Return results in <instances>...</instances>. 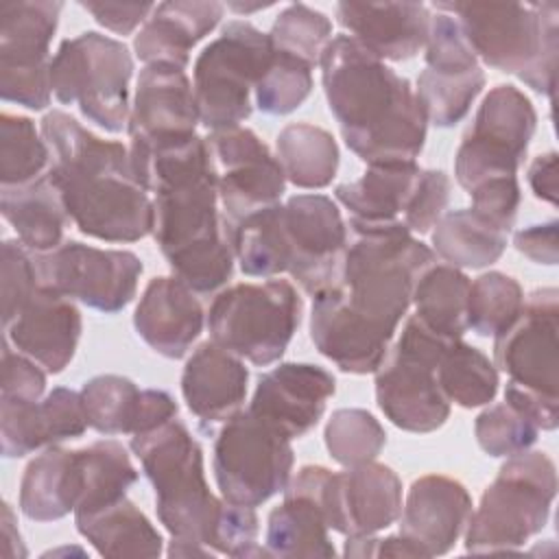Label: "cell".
I'll return each instance as SVG.
<instances>
[{
	"mask_svg": "<svg viewBox=\"0 0 559 559\" xmlns=\"http://www.w3.org/2000/svg\"><path fill=\"white\" fill-rule=\"evenodd\" d=\"M319 66L328 107L356 157L367 166L419 157L428 116L408 79L349 35L332 37Z\"/></svg>",
	"mask_w": 559,
	"mask_h": 559,
	"instance_id": "4",
	"label": "cell"
},
{
	"mask_svg": "<svg viewBox=\"0 0 559 559\" xmlns=\"http://www.w3.org/2000/svg\"><path fill=\"white\" fill-rule=\"evenodd\" d=\"M336 391L334 376L312 362H280L260 376L249 411L290 441L310 432Z\"/></svg>",
	"mask_w": 559,
	"mask_h": 559,
	"instance_id": "21",
	"label": "cell"
},
{
	"mask_svg": "<svg viewBox=\"0 0 559 559\" xmlns=\"http://www.w3.org/2000/svg\"><path fill=\"white\" fill-rule=\"evenodd\" d=\"M83 465V493L74 515H87L105 509L127 496V489L138 480L127 448L116 439H100L79 450Z\"/></svg>",
	"mask_w": 559,
	"mask_h": 559,
	"instance_id": "38",
	"label": "cell"
},
{
	"mask_svg": "<svg viewBox=\"0 0 559 559\" xmlns=\"http://www.w3.org/2000/svg\"><path fill=\"white\" fill-rule=\"evenodd\" d=\"M277 159L290 183L306 190H319L332 183L338 170V146L330 131L293 122L277 133Z\"/></svg>",
	"mask_w": 559,
	"mask_h": 559,
	"instance_id": "37",
	"label": "cell"
},
{
	"mask_svg": "<svg viewBox=\"0 0 559 559\" xmlns=\"http://www.w3.org/2000/svg\"><path fill=\"white\" fill-rule=\"evenodd\" d=\"M535 127V107L522 90L504 83L491 87L456 148L459 186L469 192L485 179L518 175Z\"/></svg>",
	"mask_w": 559,
	"mask_h": 559,
	"instance_id": "14",
	"label": "cell"
},
{
	"mask_svg": "<svg viewBox=\"0 0 559 559\" xmlns=\"http://www.w3.org/2000/svg\"><path fill=\"white\" fill-rule=\"evenodd\" d=\"M472 515V498L463 483L443 474L417 478L402 504L400 535H404L421 557L445 555L465 533Z\"/></svg>",
	"mask_w": 559,
	"mask_h": 559,
	"instance_id": "22",
	"label": "cell"
},
{
	"mask_svg": "<svg viewBox=\"0 0 559 559\" xmlns=\"http://www.w3.org/2000/svg\"><path fill=\"white\" fill-rule=\"evenodd\" d=\"M376 557H421V555L404 535H391V537L378 539Z\"/></svg>",
	"mask_w": 559,
	"mask_h": 559,
	"instance_id": "56",
	"label": "cell"
},
{
	"mask_svg": "<svg viewBox=\"0 0 559 559\" xmlns=\"http://www.w3.org/2000/svg\"><path fill=\"white\" fill-rule=\"evenodd\" d=\"M140 183L153 192V238L173 275L199 295L218 290L234 273V249L218 214V170L207 140L131 151Z\"/></svg>",
	"mask_w": 559,
	"mask_h": 559,
	"instance_id": "2",
	"label": "cell"
},
{
	"mask_svg": "<svg viewBox=\"0 0 559 559\" xmlns=\"http://www.w3.org/2000/svg\"><path fill=\"white\" fill-rule=\"evenodd\" d=\"M50 168V148L26 116H0V188L24 186Z\"/></svg>",
	"mask_w": 559,
	"mask_h": 559,
	"instance_id": "41",
	"label": "cell"
},
{
	"mask_svg": "<svg viewBox=\"0 0 559 559\" xmlns=\"http://www.w3.org/2000/svg\"><path fill=\"white\" fill-rule=\"evenodd\" d=\"M63 2L15 0L0 4V96L26 109H46L52 96L50 39Z\"/></svg>",
	"mask_w": 559,
	"mask_h": 559,
	"instance_id": "15",
	"label": "cell"
},
{
	"mask_svg": "<svg viewBox=\"0 0 559 559\" xmlns=\"http://www.w3.org/2000/svg\"><path fill=\"white\" fill-rule=\"evenodd\" d=\"M448 341L428 330L415 314L406 319L402 334L389 347L376 373V400L391 424L408 432H432L450 417L437 367Z\"/></svg>",
	"mask_w": 559,
	"mask_h": 559,
	"instance_id": "11",
	"label": "cell"
},
{
	"mask_svg": "<svg viewBox=\"0 0 559 559\" xmlns=\"http://www.w3.org/2000/svg\"><path fill=\"white\" fill-rule=\"evenodd\" d=\"M557 496V467L546 452L507 456L465 526L467 552H509L548 524Z\"/></svg>",
	"mask_w": 559,
	"mask_h": 559,
	"instance_id": "8",
	"label": "cell"
},
{
	"mask_svg": "<svg viewBox=\"0 0 559 559\" xmlns=\"http://www.w3.org/2000/svg\"><path fill=\"white\" fill-rule=\"evenodd\" d=\"M430 9L421 2H338L336 20L378 59L406 61L428 37Z\"/></svg>",
	"mask_w": 559,
	"mask_h": 559,
	"instance_id": "28",
	"label": "cell"
},
{
	"mask_svg": "<svg viewBox=\"0 0 559 559\" xmlns=\"http://www.w3.org/2000/svg\"><path fill=\"white\" fill-rule=\"evenodd\" d=\"M131 450L155 489L157 518L170 539L194 542L214 550L227 500L210 491L203 474V450L190 430L173 417L157 428L131 435Z\"/></svg>",
	"mask_w": 559,
	"mask_h": 559,
	"instance_id": "7",
	"label": "cell"
},
{
	"mask_svg": "<svg viewBox=\"0 0 559 559\" xmlns=\"http://www.w3.org/2000/svg\"><path fill=\"white\" fill-rule=\"evenodd\" d=\"M474 435L480 450L489 456H513L539 437V426L507 400L485 408L474 421Z\"/></svg>",
	"mask_w": 559,
	"mask_h": 559,
	"instance_id": "46",
	"label": "cell"
},
{
	"mask_svg": "<svg viewBox=\"0 0 559 559\" xmlns=\"http://www.w3.org/2000/svg\"><path fill=\"white\" fill-rule=\"evenodd\" d=\"M437 380L445 400L461 408L485 406L498 393V371L493 362L463 338L450 343L443 352Z\"/></svg>",
	"mask_w": 559,
	"mask_h": 559,
	"instance_id": "39",
	"label": "cell"
},
{
	"mask_svg": "<svg viewBox=\"0 0 559 559\" xmlns=\"http://www.w3.org/2000/svg\"><path fill=\"white\" fill-rule=\"evenodd\" d=\"M347 245L332 280L312 295L310 338L345 373H373L413 304L435 251L404 223L349 221Z\"/></svg>",
	"mask_w": 559,
	"mask_h": 559,
	"instance_id": "1",
	"label": "cell"
},
{
	"mask_svg": "<svg viewBox=\"0 0 559 559\" xmlns=\"http://www.w3.org/2000/svg\"><path fill=\"white\" fill-rule=\"evenodd\" d=\"M325 448L343 467L376 461L386 443L382 424L365 408H338L325 424Z\"/></svg>",
	"mask_w": 559,
	"mask_h": 559,
	"instance_id": "43",
	"label": "cell"
},
{
	"mask_svg": "<svg viewBox=\"0 0 559 559\" xmlns=\"http://www.w3.org/2000/svg\"><path fill=\"white\" fill-rule=\"evenodd\" d=\"M402 513V480L384 463L367 461L332 472L325 489L328 526L345 537L376 535Z\"/></svg>",
	"mask_w": 559,
	"mask_h": 559,
	"instance_id": "20",
	"label": "cell"
},
{
	"mask_svg": "<svg viewBox=\"0 0 559 559\" xmlns=\"http://www.w3.org/2000/svg\"><path fill=\"white\" fill-rule=\"evenodd\" d=\"M472 210L502 231H511L520 207V183L515 175L485 179L469 190Z\"/></svg>",
	"mask_w": 559,
	"mask_h": 559,
	"instance_id": "48",
	"label": "cell"
},
{
	"mask_svg": "<svg viewBox=\"0 0 559 559\" xmlns=\"http://www.w3.org/2000/svg\"><path fill=\"white\" fill-rule=\"evenodd\" d=\"M312 92V68L277 48L260 76L253 96L260 111L269 116H286L295 111Z\"/></svg>",
	"mask_w": 559,
	"mask_h": 559,
	"instance_id": "44",
	"label": "cell"
},
{
	"mask_svg": "<svg viewBox=\"0 0 559 559\" xmlns=\"http://www.w3.org/2000/svg\"><path fill=\"white\" fill-rule=\"evenodd\" d=\"M0 277H2V325H7L17 310L26 304V299L39 288V273L35 253L26 249L20 240L2 242L0 258Z\"/></svg>",
	"mask_w": 559,
	"mask_h": 559,
	"instance_id": "47",
	"label": "cell"
},
{
	"mask_svg": "<svg viewBox=\"0 0 559 559\" xmlns=\"http://www.w3.org/2000/svg\"><path fill=\"white\" fill-rule=\"evenodd\" d=\"M0 212L15 229L17 240L33 253L57 249L72 223L50 173L24 186L0 188Z\"/></svg>",
	"mask_w": 559,
	"mask_h": 559,
	"instance_id": "32",
	"label": "cell"
},
{
	"mask_svg": "<svg viewBox=\"0 0 559 559\" xmlns=\"http://www.w3.org/2000/svg\"><path fill=\"white\" fill-rule=\"evenodd\" d=\"M131 76L129 48L96 31L63 39L50 63L55 98L61 105H76L90 122L109 133L122 131L129 122Z\"/></svg>",
	"mask_w": 559,
	"mask_h": 559,
	"instance_id": "9",
	"label": "cell"
},
{
	"mask_svg": "<svg viewBox=\"0 0 559 559\" xmlns=\"http://www.w3.org/2000/svg\"><path fill=\"white\" fill-rule=\"evenodd\" d=\"M249 371L236 354L214 341L201 343L186 360L181 393L201 430H214L242 408Z\"/></svg>",
	"mask_w": 559,
	"mask_h": 559,
	"instance_id": "27",
	"label": "cell"
},
{
	"mask_svg": "<svg viewBox=\"0 0 559 559\" xmlns=\"http://www.w3.org/2000/svg\"><path fill=\"white\" fill-rule=\"evenodd\" d=\"M170 557H212L216 555L212 548L203 546V544H194V542H177L170 539V548H168Z\"/></svg>",
	"mask_w": 559,
	"mask_h": 559,
	"instance_id": "57",
	"label": "cell"
},
{
	"mask_svg": "<svg viewBox=\"0 0 559 559\" xmlns=\"http://www.w3.org/2000/svg\"><path fill=\"white\" fill-rule=\"evenodd\" d=\"M456 17L474 55L515 74L533 92L552 96L559 50L557 2H437Z\"/></svg>",
	"mask_w": 559,
	"mask_h": 559,
	"instance_id": "6",
	"label": "cell"
},
{
	"mask_svg": "<svg viewBox=\"0 0 559 559\" xmlns=\"http://www.w3.org/2000/svg\"><path fill=\"white\" fill-rule=\"evenodd\" d=\"M2 557L15 559V557H26V548L20 535V528L15 524V515L9 502L2 504Z\"/></svg>",
	"mask_w": 559,
	"mask_h": 559,
	"instance_id": "55",
	"label": "cell"
},
{
	"mask_svg": "<svg viewBox=\"0 0 559 559\" xmlns=\"http://www.w3.org/2000/svg\"><path fill=\"white\" fill-rule=\"evenodd\" d=\"M205 323L197 293L175 275L153 277L133 312L140 338L164 358H183Z\"/></svg>",
	"mask_w": 559,
	"mask_h": 559,
	"instance_id": "26",
	"label": "cell"
},
{
	"mask_svg": "<svg viewBox=\"0 0 559 559\" xmlns=\"http://www.w3.org/2000/svg\"><path fill=\"white\" fill-rule=\"evenodd\" d=\"M559 290H533L515 321L493 338L496 365L509 376L507 386L559 408L557 395Z\"/></svg>",
	"mask_w": 559,
	"mask_h": 559,
	"instance_id": "17",
	"label": "cell"
},
{
	"mask_svg": "<svg viewBox=\"0 0 559 559\" xmlns=\"http://www.w3.org/2000/svg\"><path fill=\"white\" fill-rule=\"evenodd\" d=\"M81 493L83 465L79 450L50 445L24 469L20 511L35 522H55L76 509Z\"/></svg>",
	"mask_w": 559,
	"mask_h": 559,
	"instance_id": "30",
	"label": "cell"
},
{
	"mask_svg": "<svg viewBox=\"0 0 559 559\" xmlns=\"http://www.w3.org/2000/svg\"><path fill=\"white\" fill-rule=\"evenodd\" d=\"M90 428L100 435H140L177 417V402L168 391L140 389L118 373L90 378L81 389Z\"/></svg>",
	"mask_w": 559,
	"mask_h": 559,
	"instance_id": "25",
	"label": "cell"
},
{
	"mask_svg": "<svg viewBox=\"0 0 559 559\" xmlns=\"http://www.w3.org/2000/svg\"><path fill=\"white\" fill-rule=\"evenodd\" d=\"M515 249L537 264H557L559 249H557V221H548L542 225H531L513 236Z\"/></svg>",
	"mask_w": 559,
	"mask_h": 559,
	"instance_id": "53",
	"label": "cell"
},
{
	"mask_svg": "<svg viewBox=\"0 0 559 559\" xmlns=\"http://www.w3.org/2000/svg\"><path fill=\"white\" fill-rule=\"evenodd\" d=\"M432 245L439 258L456 269H485L507 249V231L480 218L472 207L450 210L437 221Z\"/></svg>",
	"mask_w": 559,
	"mask_h": 559,
	"instance_id": "36",
	"label": "cell"
},
{
	"mask_svg": "<svg viewBox=\"0 0 559 559\" xmlns=\"http://www.w3.org/2000/svg\"><path fill=\"white\" fill-rule=\"evenodd\" d=\"M258 515L253 507L242 504H225L214 550L216 555L227 557H269L266 548L258 546Z\"/></svg>",
	"mask_w": 559,
	"mask_h": 559,
	"instance_id": "49",
	"label": "cell"
},
{
	"mask_svg": "<svg viewBox=\"0 0 559 559\" xmlns=\"http://www.w3.org/2000/svg\"><path fill=\"white\" fill-rule=\"evenodd\" d=\"M524 306V290L515 277L489 271L469 284L467 328L478 336H498L504 332Z\"/></svg>",
	"mask_w": 559,
	"mask_h": 559,
	"instance_id": "42",
	"label": "cell"
},
{
	"mask_svg": "<svg viewBox=\"0 0 559 559\" xmlns=\"http://www.w3.org/2000/svg\"><path fill=\"white\" fill-rule=\"evenodd\" d=\"M223 9L225 7L214 0H175L155 4L133 39L138 59L144 61V66L166 63L186 70L190 50L218 26Z\"/></svg>",
	"mask_w": 559,
	"mask_h": 559,
	"instance_id": "29",
	"label": "cell"
},
{
	"mask_svg": "<svg viewBox=\"0 0 559 559\" xmlns=\"http://www.w3.org/2000/svg\"><path fill=\"white\" fill-rule=\"evenodd\" d=\"M231 11H236V13H253V11H260V9H266V7H271V2H255V4H240V2H229L227 4Z\"/></svg>",
	"mask_w": 559,
	"mask_h": 559,
	"instance_id": "58",
	"label": "cell"
},
{
	"mask_svg": "<svg viewBox=\"0 0 559 559\" xmlns=\"http://www.w3.org/2000/svg\"><path fill=\"white\" fill-rule=\"evenodd\" d=\"M273 55L269 33L231 20L194 61V96L210 131L238 127L251 116V94Z\"/></svg>",
	"mask_w": 559,
	"mask_h": 559,
	"instance_id": "12",
	"label": "cell"
},
{
	"mask_svg": "<svg viewBox=\"0 0 559 559\" xmlns=\"http://www.w3.org/2000/svg\"><path fill=\"white\" fill-rule=\"evenodd\" d=\"M421 173L417 162L369 164L360 179L336 186L334 197L354 223H402Z\"/></svg>",
	"mask_w": 559,
	"mask_h": 559,
	"instance_id": "31",
	"label": "cell"
},
{
	"mask_svg": "<svg viewBox=\"0 0 559 559\" xmlns=\"http://www.w3.org/2000/svg\"><path fill=\"white\" fill-rule=\"evenodd\" d=\"M50 177L81 234L105 242H135L153 234L155 210L140 183L129 146L103 140L66 111L41 118Z\"/></svg>",
	"mask_w": 559,
	"mask_h": 559,
	"instance_id": "3",
	"label": "cell"
},
{
	"mask_svg": "<svg viewBox=\"0 0 559 559\" xmlns=\"http://www.w3.org/2000/svg\"><path fill=\"white\" fill-rule=\"evenodd\" d=\"M528 186L533 194L550 205H557V153L537 155L528 166Z\"/></svg>",
	"mask_w": 559,
	"mask_h": 559,
	"instance_id": "54",
	"label": "cell"
},
{
	"mask_svg": "<svg viewBox=\"0 0 559 559\" xmlns=\"http://www.w3.org/2000/svg\"><path fill=\"white\" fill-rule=\"evenodd\" d=\"M240 271L251 277L288 273L308 295L334 275L347 245L341 210L325 194H295L225 229Z\"/></svg>",
	"mask_w": 559,
	"mask_h": 559,
	"instance_id": "5",
	"label": "cell"
},
{
	"mask_svg": "<svg viewBox=\"0 0 559 559\" xmlns=\"http://www.w3.org/2000/svg\"><path fill=\"white\" fill-rule=\"evenodd\" d=\"M301 323V297L288 280L234 284L207 312L214 343L258 367L277 362Z\"/></svg>",
	"mask_w": 559,
	"mask_h": 559,
	"instance_id": "10",
	"label": "cell"
},
{
	"mask_svg": "<svg viewBox=\"0 0 559 559\" xmlns=\"http://www.w3.org/2000/svg\"><path fill=\"white\" fill-rule=\"evenodd\" d=\"M269 37L273 48L288 52L314 68L332 39V22L325 13L297 2L288 4L275 17Z\"/></svg>",
	"mask_w": 559,
	"mask_h": 559,
	"instance_id": "45",
	"label": "cell"
},
{
	"mask_svg": "<svg viewBox=\"0 0 559 559\" xmlns=\"http://www.w3.org/2000/svg\"><path fill=\"white\" fill-rule=\"evenodd\" d=\"M81 7L116 35H131L155 9L151 2H81Z\"/></svg>",
	"mask_w": 559,
	"mask_h": 559,
	"instance_id": "52",
	"label": "cell"
},
{
	"mask_svg": "<svg viewBox=\"0 0 559 559\" xmlns=\"http://www.w3.org/2000/svg\"><path fill=\"white\" fill-rule=\"evenodd\" d=\"M205 140L218 170L223 231L280 203L286 190L284 168L251 129L227 127L212 131Z\"/></svg>",
	"mask_w": 559,
	"mask_h": 559,
	"instance_id": "18",
	"label": "cell"
},
{
	"mask_svg": "<svg viewBox=\"0 0 559 559\" xmlns=\"http://www.w3.org/2000/svg\"><path fill=\"white\" fill-rule=\"evenodd\" d=\"M74 524L103 557L153 559L164 552L159 531L127 496L94 513L74 515Z\"/></svg>",
	"mask_w": 559,
	"mask_h": 559,
	"instance_id": "33",
	"label": "cell"
},
{
	"mask_svg": "<svg viewBox=\"0 0 559 559\" xmlns=\"http://www.w3.org/2000/svg\"><path fill=\"white\" fill-rule=\"evenodd\" d=\"M46 391V371L26 354L13 349L2 336V382L0 400L37 402Z\"/></svg>",
	"mask_w": 559,
	"mask_h": 559,
	"instance_id": "50",
	"label": "cell"
},
{
	"mask_svg": "<svg viewBox=\"0 0 559 559\" xmlns=\"http://www.w3.org/2000/svg\"><path fill=\"white\" fill-rule=\"evenodd\" d=\"M485 87V72L480 66L467 70L426 68L417 76V96L426 116L437 127H452L461 122L476 96Z\"/></svg>",
	"mask_w": 559,
	"mask_h": 559,
	"instance_id": "40",
	"label": "cell"
},
{
	"mask_svg": "<svg viewBox=\"0 0 559 559\" xmlns=\"http://www.w3.org/2000/svg\"><path fill=\"white\" fill-rule=\"evenodd\" d=\"M264 548L269 557H334L330 526L321 504L301 491L284 489V500L269 513Z\"/></svg>",
	"mask_w": 559,
	"mask_h": 559,
	"instance_id": "34",
	"label": "cell"
},
{
	"mask_svg": "<svg viewBox=\"0 0 559 559\" xmlns=\"http://www.w3.org/2000/svg\"><path fill=\"white\" fill-rule=\"evenodd\" d=\"M201 122L194 85L186 70L151 63L140 70L127 122L129 148L146 151L197 135Z\"/></svg>",
	"mask_w": 559,
	"mask_h": 559,
	"instance_id": "19",
	"label": "cell"
},
{
	"mask_svg": "<svg viewBox=\"0 0 559 559\" xmlns=\"http://www.w3.org/2000/svg\"><path fill=\"white\" fill-rule=\"evenodd\" d=\"M295 454L290 439L249 408L231 415L214 441V478L231 504L260 507L284 491Z\"/></svg>",
	"mask_w": 559,
	"mask_h": 559,
	"instance_id": "13",
	"label": "cell"
},
{
	"mask_svg": "<svg viewBox=\"0 0 559 559\" xmlns=\"http://www.w3.org/2000/svg\"><path fill=\"white\" fill-rule=\"evenodd\" d=\"M450 201V179L443 170L424 168L413 201L402 216L411 234H428L443 216Z\"/></svg>",
	"mask_w": 559,
	"mask_h": 559,
	"instance_id": "51",
	"label": "cell"
},
{
	"mask_svg": "<svg viewBox=\"0 0 559 559\" xmlns=\"http://www.w3.org/2000/svg\"><path fill=\"white\" fill-rule=\"evenodd\" d=\"M41 286L114 314L135 297L142 260L124 249H98L63 240L48 253H35Z\"/></svg>",
	"mask_w": 559,
	"mask_h": 559,
	"instance_id": "16",
	"label": "cell"
},
{
	"mask_svg": "<svg viewBox=\"0 0 559 559\" xmlns=\"http://www.w3.org/2000/svg\"><path fill=\"white\" fill-rule=\"evenodd\" d=\"M87 426L83 397L72 389L57 386L37 402L0 400V439L7 459L76 439Z\"/></svg>",
	"mask_w": 559,
	"mask_h": 559,
	"instance_id": "24",
	"label": "cell"
},
{
	"mask_svg": "<svg viewBox=\"0 0 559 559\" xmlns=\"http://www.w3.org/2000/svg\"><path fill=\"white\" fill-rule=\"evenodd\" d=\"M469 277L461 269L435 262L419 275L413 288L415 317L428 330L448 341L463 338V334L469 330Z\"/></svg>",
	"mask_w": 559,
	"mask_h": 559,
	"instance_id": "35",
	"label": "cell"
},
{
	"mask_svg": "<svg viewBox=\"0 0 559 559\" xmlns=\"http://www.w3.org/2000/svg\"><path fill=\"white\" fill-rule=\"evenodd\" d=\"M81 330L83 319L72 299L39 284L4 325V338L48 373H61L74 358Z\"/></svg>",
	"mask_w": 559,
	"mask_h": 559,
	"instance_id": "23",
	"label": "cell"
}]
</instances>
